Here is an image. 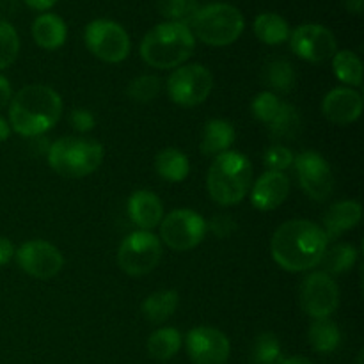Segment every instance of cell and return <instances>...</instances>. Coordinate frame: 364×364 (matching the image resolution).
<instances>
[{
    "instance_id": "obj_8",
    "label": "cell",
    "mask_w": 364,
    "mask_h": 364,
    "mask_svg": "<svg viewBox=\"0 0 364 364\" xmlns=\"http://www.w3.org/2000/svg\"><path fill=\"white\" fill-rule=\"evenodd\" d=\"M160 242L174 251H191L198 247L208 231V224L198 212L188 208L173 210L162 219Z\"/></svg>"
},
{
    "instance_id": "obj_33",
    "label": "cell",
    "mask_w": 364,
    "mask_h": 364,
    "mask_svg": "<svg viewBox=\"0 0 364 364\" xmlns=\"http://www.w3.org/2000/svg\"><path fill=\"white\" fill-rule=\"evenodd\" d=\"M20 52V38L9 21L0 18V70H6L16 60Z\"/></svg>"
},
{
    "instance_id": "obj_18",
    "label": "cell",
    "mask_w": 364,
    "mask_h": 364,
    "mask_svg": "<svg viewBox=\"0 0 364 364\" xmlns=\"http://www.w3.org/2000/svg\"><path fill=\"white\" fill-rule=\"evenodd\" d=\"M128 215L135 226L149 231L162 223L164 205L153 192L137 191L128 199Z\"/></svg>"
},
{
    "instance_id": "obj_41",
    "label": "cell",
    "mask_w": 364,
    "mask_h": 364,
    "mask_svg": "<svg viewBox=\"0 0 364 364\" xmlns=\"http://www.w3.org/2000/svg\"><path fill=\"white\" fill-rule=\"evenodd\" d=\"M57 0H25V4H27L28 7H32V9H38V11H46L50 9L52 6H55Z\"/></svg>"
},
{
    "instance_id": "obj_44",
    "label": "cell",
    "mask_w": 364,
    "mask_h": 364,
    "mask_svg": "<svg viewBox=\"0 0 364 364\" xmlns=\"http://www.w3.org/2000/svg\"><path fill=\"white\" fill-rule=\"evenodd\" d=\"M281 364H313L309 359L301 358V355H294V358H288L284 361H281Z\"/></svg>"
},
{
    "instance_id": "obj_34",
    "label": "cell",
    "mask_w": 364,
    "mask_h": 364,
    "mask_svg": "<svg viewBox=\"0 0 364 364\" xmlns=\"http://www.w3.org/2000/svg\"><path fill=\"white\" fill-rule=\"evenodd\" d=\"M162 89V80L155 75H142V77L135 78L128 85V96L137 103H149L160 95Z\"/></svg>"
},
{
    "instance_id": "obj_19",
    "label": "cell",
    "mask_w": 364,
    "mask_h": 364,
    "mask_svg": "<svg viewBox=\"0 0 364 364\" xmlns=\"http://www.w3.org/2000/svg\"><path fill=\"white\" fill-rule=\"evenodd\" d=\"M363 217V208L358 201H340L327 210L323 217V228L327 240L341 237L347 231L354 230Z\"/></svg>"
},
{
    "instance_id": "obj_15",
    "label": "cell",
    "mask_w": 364,
    "mask_h": 364,
    "mask_svg": "<svg viewBox=\"0 0 364 364\" xmlns=\"http://www.w3.org/2000/svg\"><path fill=\"white\" fill-rule=\"evenodd\" d=\"M185 343L194 364H226L230 359V340L215 327L201 326L188 331Z\"/></svg>"
},
{
    "instance_id": "obj_42",
    "label": "cell",
    "mask_w": 364,
    "mask_h": 364,
    "mask_svg": "<svg viewBox=\"0 0 364 364\" xmlns=\"http://www.w3.org/2000/svg\"><path fill=\"white\" fill-rule=\"evenodd\" d=\"M343 6L347 7L350 13L359 14L363 11V0H343Z\"/></svg>"
},
{
    "instance_id": "obj_17",
    "label": "cell",
    "mask_w": 364,
    "mask_h": 364,
    "mask_svg": "<svg viewBox=\"0 0 364 364\" xmlns=\"http://www.w3.org/2000/svg\"><path fill=\"white\" fill-rule=\"evenodd\" d=\"M322 112L334 124L354 123L363 114L361 95L350 87L333 89L323 98Z\"/></svg>"
},
{
    "instance_id": "obj_3",
    "label": "cell",
    "mask_w": 364,
    "mask_h": 364,
    "mask_svg": "<svg viewBox=\"0 0 364 364\" xmlns=\"http://www.w3.org/2000/svg\"><path fill=\"white\" fill-rule=\"evenodd\" d=\"M196 50L191 27L178 21H164L153 27L141 43V57L156 70L180 68Z\"/></svg>"
},
{
    "instance_id": "obj_4",
    "label": "cell",
    "mask_w": 364,
    "mask_h": 364,
    "mask_svg": "<svg viewBox=\"0 0 364 364\" xmlns=\"http://www.w3.org/2000/svg\"><path fill=\"white\" fill-rule=\"evenodd\" d=\"M251 160L240 151H224L215 156L206 178L208 194L217 205L233 206L251 191Z\"/></svg>"
},
{
    "instance_id": "obj_39",
    "label": "cell",
    "mask_w": 364,
    "mask_h": 364,
    "mask_svg": "<svg viewBox=\"0 0 364 364\" xmlns=\"http://www.w3.org/2000/svg\"><path fill=\"white\" fill-rule=\"evenodd\" d=\"M13 256H14V247L9 242V238L0 237V267L7 265Z\"/></svg>"
},
{
    "instance_id": "obj_28",
    "label": "cell",
    "mask_w": 364,
    "mask_h": 364,
    "mask_svg": "<svg viewBox=\"0 0 364 364\" xmlns=\"http://www.w3.org/2000/svg\"><path fill=\"white\" fill-rule=\"evenodd\" d=\"M301 128L302 117L299 114V110L294 105H290V103H281L279 112H277V116L270 123V134H272V137L279 139V141H294L301 134Z\"/></svg>"
},
{
    "instance_id": "obj_25",
    "label": "cell",
    "mask_w": 364,
    "mask_h": 364,
    "mask_svg": "<svg viewBox=\"0 0 364 364\" xmlns=\"http://www.w3.org/2000/svg\"><path fill=\"white\" fill-rule=\"evenodd\" d=\"M309 343L318 354H333L341 343V333L331 318H318L309 327Z\"/></svg>"
},
{
    "instance_id": "obj_11",
    "label": "cell",
    "mask_w": 364,
    "mask_h": 364,
    "mask_svg": "<svg viewBox=\"0 0 364 364\" xmlns=\"http://www.w3.org/2000/svg\"><path fill=\"white\" fill-rule=\"evenodd\" d=\"M301 304L311 318H329L340 306V288L329 274H309L301 287Z\"/></svg>"
},
{
    "instance_id": "obj_7",
    "label": "cell",
    "mask_w": 364,
    "mask_h": 364,
    "mask_svg": "<svg viewBox=\"0 0 364 364\" xmlns=\"http://www.w3.org/2000/svg\"><path fill=\"white\" fill-rule=\"evenodd\" d=\"M162 258V242L151 231H134L128 235L117 251L119 269L128 276H146L156 269Z\"/></svg>"
},
{
    "instance_id": "obj_9",
    "label": "cell",
    "mask_w": 364,
    "mask_h": 364,
    "mask_svg": "<svg viewBox=\"0 0 364 364\" xmlns=\"http://www.w3.org/2000/svg\"><path fill=\"white\" fill-rule=\"evenodd\" d=\"M213 89V77L203 64H187L171 73L167 95L176 105L196 107L206 102Z\"/></svg>"
},
{
    "instance_id": "obj_6",
    "label": "cell",
    "mask_w": 364,
    "mask_h": 364,
    "mask_svg": "<svg viewBox=\"0 0 364 364\" xmlns=\"http://www.w3.org/2000/svg\"><path fill=\"white\" fill-rule=\"evenodd\" d=\"M191 25L192 34L210 46H228L237 41L245 27L244 16L235 6L226 2H213L199 7Z\"/></svg>"
},
{
    "instance_id": "obj_23",
    "label": "cell",
    "mask_w": 364,
    "mask_h": 364,
    "mask_svg": "<svg viewBox=\"0 0 364 364\" xmlns=\"http://www.w3.org/2000/svg\"><path fill=\"white\" fill-rule=\"evenodd\" d=\"M178 302H180V297L174 290L155 291L142 302L141 311L148 322L162 323L174 315Z\"/></svg>"
},
{
    "instance_id": "obj_31",
    "label": "cell",
    "mask_w": 364,
    "mask_h": 364,
    "mask_svg": "<svg viewBox=\"0 0 364 364\" xmlns=\"http://www.w3.org/2000/svg\"><path fill=\"white\" fill-rule=\"evenodd\" d=\"M281 343L274 333H263L256 338L252 347V363L255 364H277L281 363Z\"/></svg>"
},
{
    "instance_id": "obj_5",
    "label": "cell",
    "mask_w": 364,
    "mask_h": 364,
    "mask_svg": "<svg viewBox=\"0 0 364 364\" xmlns=\"http://www.w3.org/2000/svg\"><path fill=\"white\" fill-rule=\"evenodd\" d=\"M103 162V146L92 139L63 137L48 149V164L64 178H85Z\"/></svg>"
},
{
    "instance_id": "obj_2",
    "label": "cell",
    "mask_w": 364,
    "mask_h": 364,
    "mask_svg": "<svg viewBox=\"0 0 364 364\" xmlns=\"http://www.w3.org/2000/svg\"><path fill=\"white\" fill-rule=\"evenodd\" d=\"M63 114L59 92L43 84L25 85L9 102V123L23 137H39L52 130Z\"/></svg>"
},
{
    "instance_id": "obj_32",
    "label": "cell",
    "mask_w": 364,
    "mask_h": 364,
    "mask_svg": "<svg viewBox=\"0 0 364 364\" xmlns=\"http://www.w3.org/2000/svg\"><path fill=\"white\" fill-rule=\"evenodd\" d=\"M198 9L199 6L196 0H159L160 14L169 21L183 25H191Z\"/></svg>"
},
{
    "instance_id": "obj_26",
    "label": "cell",
    "mask_w": 364,
    "mask_h": 364,
    "mask_svg": "<svg viewBox=\"0 0 364 364\" xmlns=\"http://www.w3.org/2000/svg\"><path fill=\"white\" fill-rule=\"evenodd\" d=\"M181 333L174 327H162L148 338V354L156 361H169L180 352Z\"/></svg>"
},
{
    "instance_id": "obj_13",
    "label": "cell",
    "mask_w": 364,
    "mask_h": 364,
    "mask_svg": "<svg viewBox=\"0 0 364 364\" xmlns=\"http://www.w3.org/2000/svg\"><path fill=\"white\" fill-rule=\"evenodd\" d=\"M20 269L36 279H52L63 270L64 258L59 249L46 240H28L14 252Z\"/></svg>"
},
{
    "instance_id": "obj_40",
    "label": "cell",
    "mask_w": 364,
    "mask_h": 364,
    "mask_svg": "<svg viewBox=\"0 0 364 364\" xmlns=\"http://www.w3.org/2000/svg\"><path fill=\"white\" fill-rule=\"evenodd\" d=\"M11 98H13V91H11L9 80L4 75H0V109L9 105Z\"/></svg>"
},
{
    "instance_id": "obj_21",
    "label": "cell",
    "mask_w": 364,
    "mask_h": 364,
    "mask_svg": "<svg viewBox=\"0 0 364 364\" xmlns=\"http://www.w3.org/2000/svg\"><path fill=\"white\" fill-rule=\"evenodd\" d=\"M237 139V132L230 121L212 119L205 124L201 139V151L205 155H220L224 151H230Z\"/></svg>"
},
{
    "instance_id": "obj_12",
    "label": "cell",
    "mask_w": 364,
    "mask_h": 364,
    "mask_svg": "<svg viewBox=\"0 0 364 364\" xmlns=\"http://www.w3.org/2000/svg\"><path fill=\"white\" fill-rule=\"evenodd\" d=\"M290 46L295 55L308 63H323L338 52L336 36L323 25H301L290 32Z\"/></svg>"
},
{
    "instance_id": "obj_30",
    "label": "cell",
    "mask_w": 364,
    "mask_h": 364,
    "mask_svg": "<svg viewBox=\"0 0 364 364\" xmlns=\"http://www.w3.org/2000/svg\"><path fill=\"white\" fill-rule=\"evenodd\" d=\"M358 249L350 244H336L334 247L327 249L323 255L322 263L326 265V274H345L358 262Z\"/></svg>"
},
{
    "instance_id": "obj_24",
    "label": "cell",
    "mask_w": 364,
    "mask_h": 364,
    "mask_svg": "<svg viewBox=\"0 0 364 364\" xmlns=\"http://www.w3.org/2000/svg\"><path fill=\"white\" fill-rule=\"evenodd\" d=\"M255 34L265 45H281L290 39V25L276 13H262L255 20Z\"/></svg>"
},
{
    "instance_id": "obj_38",
    "label": "cell",
    "mask_w": 364,
    "mask_h": 364,
    "mask_svg": "<svg viewBox=\"0 0 364 364\" xmlns=\"http://www.w3.org/2000/svg\"><path fill=\"white\" fill-rule=\"evenodd\" d=\"M210 230H212L217 237L226 238L237 230V223H235L230 215H217L215 219L212 220V224H210Z\"/></svg>"
},
{
    "instance_id": "obj_45",
    "label": "cell",
    "mask_w": 364,
    "mask_h": 364,
    "mask_svg": "<svg viewBox=\"0 0 364 364\" xmlns=\"http://www.w3.org/2000/svg\"><path fill=\"white\" fill-rule=\"evenodd\" d=\"M354 364H364V354H363V352H359L358 358H355V363Z\"/></svg>"
},
{
    "instance_id": "obj_16",
    "label": "cell",
    "mask_w": 364,
    "mask_h": 364,
    "mask_svg": "<svg viewBox=\"0 0 364 364\" xmlns=\"http://www.w3.org/2000/svg\"><path fill=\"white\" fill-rule=\"evenodd\" d=\"M290 194V180L279 171H267L258 178L251 191V203L259 212H270L283 205Z\"/></svg>"
},
{
    "instance_id": "obj_1",
    "label": "cell",
    "mask_w": 364,
    "mask_h": 364,
    "mask_svg": "<svg viewBox=\"0 0 364 364\" xmlns=\"http://www.w3.org/2000/svg\"><path fill=\"white\" fill-rule=\"evenodd\" d=\"M327 247L329 240L322 226L304 219L281 224L270 242L274 262L287 272H306L318 267Z\"/></svg>"
},
{
    "instance_id": "obj_37",
    "label": "cell",
    "mask_w": 364,
    "mask_h": 364,
    "mask_svg": "<svg viewBox=\"0 0 364 364\" xmlns=\"http://www.w3.org/2000/svg\"><path fill=\"white\" fill-rule=\"evenodd\" d=\"M70 123L75 130L80 132V134H84V132H89L95 128L96 119H95V116L91 114V110L75 109L70 116Z\"/></svg>"
},
{
    "instance_id": "obj_29",
    "label": "cell",
    "mask_w": 364,
    "mask_h": 364,
    "mask_svg": "<svg viewBox=\"0 0 364 364\" xmlns=\"http://www.w3.org/2000/svg\"><path fill=\"white\" fill-rule=\"evenodd\" d=\"M333 70L338 80L343 84L361 87L363 84V63L354 52L350 50H341L333 57Z\"/></svg>"
},
{
    "instance_id": "obj_27",
    "label": "cell",
    "mask_w": 364,
    "mask_h": 364,
    "mask_svg": "<svg viewBox=\"0 0 364 364\" xmlns=\"http://www.w3.org/2000/svg\"><path fill=\"white\" fill-rule=\"evenodd\" d=\"M263 80L274 95H287L295 87V68L287 59H272L263 68Z\"/></svg>"
},
{
    "instance_id": "obj_14",
    "label": "cell",
    "mask_w": 364,
    "mask_h": 364,
    "mask_svg": "<svg viewBox=\"0 0 364 364\" xmlns=\"http://www.w3.org/2000/svg\"><path fill=\"white\" fill-rule=\"evenodd\" d=\"M294 162L306 194L315 201H326L334 191V176L327 160L316 151H304Z\"/></svg>"
},
{
    "instance_id": "obj_20",
    "label": "cell",
    "mask_w": 364,
    "mask_h": 364,
    "mask_svg": "<svg viewBox=\"0 0 364 364\" xmlns=\"http://www.w3.org/2000/svg\"><path fill=\"white\" fill-rule=\"evenodd\" d=\"M32 38L41 48L57 50L66 43L68 27L60 16L45 13L36 18L32 23Z\"/></svg>"
},
{
    "instance_id": "obj_35",
    "label": "cell",
    "mask_w": 364,
    "mask_h": 364,
    "mask_svg": "<svg viewBox=\"0 0 364 364\" xmlns=\"http://www.w3.org/2000/svg\"><path fill=\"white\" fill-rule=\"evenodd\" d=\"M281 103L283 102L277 98V95H274V92L270 91H263L252 100L251 110L252 114H255L256 119L262 121V123L270 124L274 121V117L277 116V112H279Z\"/></svg>"
},
{
    "instance_id": "obj_36",
    "label": "cell",
    "mask_w": 364,
    "mask_h": 364,
    "mask_svg": "<svg viewBox=\"0 0 364 364\" xmlns=\"http://www.w3.org/2000/svg\"><path fill=\"white\" fill-rule=\"evenodd\" d=\"M263 164L270 171H279V173H283L284 169H288L294 164V153L287 146H270L265 151V155H263Z\"/></svg>"
},
{
    "instance_id": "obj_43",
    "label": "cell",
    "mask_w": 364,
    "mask_h": 364,
    "mask_svg": "<svg viewBox=\"0 0 364 364\" xmlns=\"http://www.w3.org/2000/svg\"><path fill=\"white\" fill-rule=\"evenodd\" d=\"M9 134H11L9 123H7L4 117H0V142L7 141V139H9Z\"/></svg>"
},
{
    "instance_id": "obj_10",
    "label": "cell",
    "mask_w": 364,
    "mask_h": 364,
    "mask_svg": "<svg viewBox=\"0 0 364 364\" xmlns=\"http://www.w3.org/2000/svg\"><path fill=\"white\" fill-rule=\"evenodd\" d=\"M84 38L89 52L105 63H121L130 53V38L127 31L112 20L100 18L91 21L85 27Z\"/></svg>"
},
{
    "instance_id": "obj_22",
    "label": "cell",
    "mask_w": 364,
    "mask_h": 364,
    "mask_svg": "<svg viewBox=\"0 0 364 364\" xmlns=\"http://www.w3.org/2000/svg\"><path fill=\"white\" fill-rule=\"evenodd\" d=\"M155 169L162 180L171 181V183H180L188 176L191 171V162L187 155L176 148H166L156 155Z\"/></svg>"
}]
</instances>
